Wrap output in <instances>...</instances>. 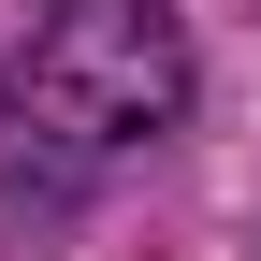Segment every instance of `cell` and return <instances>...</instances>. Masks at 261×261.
Here are the masks:
<instances>
[{"label":"cell","mask_w":261,"mask_h":261,"mask_svg":"<svg viewBox=\"0 0 261 261\" xmlns=\"http://www.w3.org/2000/svg\"><path fill=\"white\" fill-rule=\"evenodd\" d=\"M0 116L29 145H58V160L160 145L189 116V29H174V0H58L0 58Z\"/></svg>","instance_id":"obj_1"}]
</instances>
